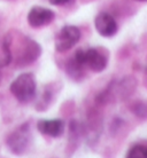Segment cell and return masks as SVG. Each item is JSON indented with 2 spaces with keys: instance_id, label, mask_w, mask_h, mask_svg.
I'll use <instances>...</instances> for the list:
<instances>
[{
  "instance_id": "1",
  "label": "cell",
  "mask_w": 147,
  "mask_h": 158,
  "mask_svg": "<svg viewBox=\"0 0 147 158\" xmlns=\"http://www.w3.org/2000/svg\"><path fill=\"white\" fill-rule=\"evenodd\" d=\"M4 40L9 52L11 63L14 62L17 67H27L33 63L41 54L39 44L19 31L8 33Z\"/></svg>"
},
{
  "instance_id": "2",
  "label": "cell",
  "mask_w": 147,
  "mask_h": 158,
  "mask_svg": "<svg viewBox=\"0 0 147 158\" xmlns=\"http://www.w3.org/2000/svg\"><path fill=\"white\" fill-rule=\"evenodd\" d=\"M11 93L21 103H28L36 96L37 83L35 76L30 72L21 73L11 84Z\"/></svg>"
},
{
  "instance_id": "3",
  "label": "cell",
  "mask_w": 147,
  "mask_h": 158,
  "mask_svg": "<svg viewBox=\"0 0 147 158\" xmlns=\"http://www.w3.org/2000/svg\"><path fill=\"white\" fill-rule=\"evenodd\" d=\"M74 59L83 65L85 69H90L93 72L103 71L108 63V56L103 49L89 48L76 52Z\"/></svg>"
},
{
  "instance_id": "4",
  "label": "cell",
  "mask_w": 147,
  "mask_h": 158,
  "mask_svg": "<svg viewBox=\"0 0 147 158\" xmlns=\"http://www.w3.org/2000/svg\"><path fill=\"white\" fill-rule=\"evenodd\" d=\"M30 142H31V132L28 123L22 124L21 126L15 128L8 135L6 140L7 148L14 155L24 154L28 147L30 146Z\"/></svg>"
},
{
  "instance_id": "5",
  "label": "cell",
  "mask_w": 147,
  "mask_h": 158,
  "mask_svg": "<svg viewBox=\"0 0 147 158\" xmlns=\"http://www.w3.org/2000/svg\"><path fill=\"white\" fill-rule=\"evenodd\" d=\"M80 39V30L75 25H64L54 39L55 51L64 53L72 48Z\"/></svg>"
},
{
  "instance_id": "6",
  "label": "cell",
  "mask_w": 147,
  "mask_h": 158,
  "mask_svg": "<svg viewBox=\"0 0 147 158\" xmlns=\"http://www.w3.org/2000/svg\"><path fill=\"white\" fill-rule=\"evenodd\" d=\"M55 14L50 8L35 6L28 13V23L32 28H41L53 22Z\"/></svg>"
},
{
  "instance_id": "7",
  "label": "cell",
  "mask_w": 147,
  "mask_h": 158,
  "mask_svg": "<svg viewBox=\"0 0 147 158\" xmlns=\"http://www.w3.org/2000/svg\"><path fill=\"white\" fill-rule=\"evenodd\" d=\"M94 27L96 30L98 31L100 36L106 37V38H110V37L115 36L117 30H119V25L115 19L108 14V13H99L94 19Z\"/></svg>"
},
{
  "instance_id": "8",
  "label": "cell",
  "mask_w": 147,
  "mask_h": 158,
  "mask_svg": "<svg viewBox=\"0 0 147 158\" xmlns=\"http://www.w3.org/2000/svg\"><path fill=\"white\" fill-rule=\"evenodd\" d=\"M66 124L62 119H40L37 123V130L41 134L48 135L52 138H59L63 134Z\"/></svg>"
},
{
  "instance_id": "9",
  "label": "cell",
  "mask_w": 147,
  "mask_h": 158,
  "mask_svg": "<svg viewBox=\"0 0 147 158\" xmlns=\"http://www.w3.org/2000/svg\"><path fill=\"white\" fill-rule=\"evenodd\" d=\"M85 68L80 63H78L74 57H72L67 64V73L75 80H80V78L84 76Z\"/></svg>"
},
{
  "instance_id": "10",
  "label": "cell",
  "mask_w": 147,
  "mask_h": 158,
  "mask_svg": "<svg viewBox=\"0 0 147 158\" xmlns=\"http://www.w3.org/2000/svg\"><path fill=\"white\" fill-rule=\"evenodd\" d=\"M127 157L147 158V142H139L133 144L127 152Z\"/></svg>"
},
{
  "instance_id": "11",
  "label": "cell",
  "mask_w": 147,
  "mask_h": 158,
  "mask_svg": "<svg viewBox=\"0 0 147 158\" xmlns=\"http://www.w3.org/2000/svg\"><path fill=\"white\" fill-rule=\"evenodd\" d=\"M53 93H54V91H53L52 86H47L45 88L44 93H43V98L40 99V101L38 102V106H37L38 110H44V109H46L51 104L53 99H54L53 98Z\"/></svg>"
},
{
  "instance_id": "12",
  "label": "cell",
  "mask_w": 147,
  "mask_h": 158,
  "mask_svg": "<svg viewBox=\"0 0 147 158\" xmlns=\"http://www.w3.org/2000/svg\"><path fill=\"white\" fill-rule=\"evenodd\" d=\"M132 112L140 118H147V103L138 101L132 106Z\"/></svg>"
},
{
  "instance_id": "13",
  "label": "cell",
  "mask_w": 147,
  "mask_h": 158,
  "mask_svg": "<svg viewBox=\"0 0 147 158\" xmlns=\"http://www.w3.org/2000/svg\"><path fill=\"white\" fill-rule=\"evenodd\" d=\"M48 2L54 6H64V5H71L75 0H48Z\"/></svg>"
},
{
  "instance_id": "14",
  "label": "cell",
  "mask_w": 147,
  "mask_h": 158,
  "mask_svg": "<svg viewBox=\"0 0 147 158\" xmlns=\"http://www.w3.org/2000/svg\"><path fill=\"white\" fill-rule=\"evenodd\" d=\"M137 1H143V2H147V0H137Z\"/></svg>"
}]
</instances>
